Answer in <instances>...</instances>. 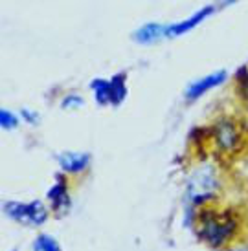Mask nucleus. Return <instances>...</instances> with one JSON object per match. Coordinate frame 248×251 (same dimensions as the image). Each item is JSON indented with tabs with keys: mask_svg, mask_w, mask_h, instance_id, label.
I'll return each mask as SVG.
<instances>
[{
	"mask_svg": "<svg viewBox=\"0 0 248 251\" xmlns=\"http://www.w3.org/2000/svg\"><path fill=\"white\" fill-rule=\"evenodd\" d=\"M88 158L86 156H64L61 158V163L66 171H81L86 165Z\"/></svg>",
	"mask_w": 248,
	"mask_h": 251,
	"instance_id": "obj_6",
	"label": "nucleus"
},
{
	"mask_svg": "<svg viewBox=\"0 0 248 251\" xmlns=\"http://www.w3.org/2000/svg\"><path fill=\"white\" fill-rule=\"evenodd\" d=\"M15 123H17V119L9 112H2V125H4V128H11Z\"/></svg>",
	"mask_w": 248,
	"mask_h": 251,
	"instance_id": "obj_9",
	"label": "nucleus"
},
{
	"mask_svg": "<svg viewBox=\"0 0 248 251\" xmlns=\"http://www.w3.org/2000/svg\"><path fill=\"white\" fill-rule=\"evenodd\" d=\"M224 79H226V74H224V72H219V74H213V75H210V77H204L202 81L192 84V88L188 90V98L195 99V98H198V96H202L208 88H212L215 84L222 83Z\"/></svg>",
	"mask_w": 248,
	"mask_h": 251,
	"instance_id": "obj_4",
	"label": "nucleus"
},
{
	"mask_svg": "<svg viewBox=\"0 0 248 251\" xmlns=\"http://www.w3.org/2000/svg\"><path fill=\"white\" fill-rule=\"evenodd\" d=\"M237 231V220L228 213H213V211H206L200 215V227H198V235L208 246L212 248H220L235 235Z\"/></svg>",
	"mask_w": 248,
	"mask_h": 251,
	"instance_id": "obj_1",
	"label": "nucleus"
},
{
	"mask_svg": "<svg viewBox=\"0 0 248 251\" xmlns=\"http://www.w3.org/2000/svg\"><path fill=\"white\" fill-rule=\"evenodd\" d=\"M162 33V29H158V26H145L142 31H138V39L142 41H151V39H156V37Z\"/></svg>",
	"mask_w": 248,
	"mask_h": 251,
	"instance_id": "obj_8",
	"label": "nucleus"
},
{
	"mask_svg": "<svg viewBox=\"0 0 248 251\" xmlns=\"http://www.w3.org/2000/svg\"><path fill=\"white\" fill-rule=\"evenodd\" d=\"M213 7H206V9H202V11H198L197 15H193L192 19H188L186 22H182V24H177V26H171L169 29H167V33H171V35H178V33H184V31H188V29H192L193 26H197L198 22L204 19L208 13H212Z\"/></svg>",
	"mask_w": 248,
	"mask_h": 251,
	"instance_id": "obj_5",
	"label": "nucleus"
},
{
	"mask_svg": "<svg viewBox=\"0 0 248 251\" xmlns=\"http://www.w3.org/2000/svg\"><path fill=\"white\" fill-rule=\"evenodd\" d=\"M35 251H61L57 242L48 235H41L35 240Z\"/></svg>",
	"mask_w": 248,
	"mask_h": 251,
	"instance_id": "obj_7",
	"label": "nucleus"
},
{
	"mask_svg": "<svg viewBox=\"0 0 248 251\" xmlns=\"http://www.w3.org/2000/svg\"><path fill=\"white\" fill-rule=\"evenodd\" d=\"M215 140L224 151H232L239 145V134H237L234 123L228 119H222L219 125L215 126Z\"/></svg>",
	"mask_w": 248,
	"mask_h": 251,
	"instance_id": "obj_3",
	"label": "nucleus"
},
{
	"mask_svg": "<svg viewBox=\"0 0 248 251\" xmlns=\"http://www.w3.org/2000/svg\"><path fill=\"white\" fill-rule=\"evenodd\" d=\"M7 213L15 218H28L31 222L41 224L46 220V211H44L43 203H29V205H17V203H9L7 205Z\"/></svg>",
	"mask_w": 248,
	"mask_h": 251,
	"instance_id": "obj_2",
	"label": "nucleus"
}]
</instances>
